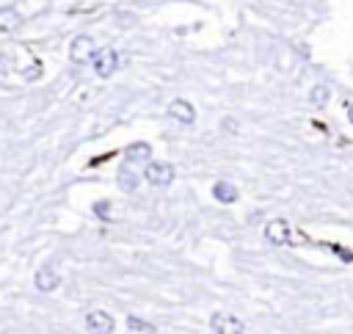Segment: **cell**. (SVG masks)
I'll return each instance as SVG.
<instances>
[{
	"label": "cell",
	"mask_w": 353,
	"mask_h": 334,
	"mask_svg": "<svg viewBox=\"0 0 353 334\" xmlns=\"http://www.w3.org/2000/svg\"><path fill=\"white\" fill-rule=\"evenodd\" d=\"M127 328L130 331H135V334H154L157 331V326H152V323H146V320H141V317H127Z\"/></svg>",
	"instance_id": "obj_14"
},
{
	"label": "cell",
	"mask_w": 353,
	"mask_h": 334,
	"mask_svg": "<svg viewBox=\"0 0 353 334\" xmlns=\"http://www.w3.org/2000/svg\"><path fill=\"white\" fill-rule=\"evenodd\" d=\"M94 210L99 213V218H110V215H108V210H110V202H97V204H94Z\"/></svg>",
	"instance_id": "obj_15"
},
{
	"label": "cell",
	"mask_w": 353,
	"mask_h": 334,
	"mask_svg": "<svg viewBox=\"0 0 353 334\" xmlns=\"http://www.w3.org/2000/svg\"><path fill=\"white\" fill-rule=\"evenodd\" d=\"M210 331H212V334H243L245 326H243L240 317H234V315H229V312H215V315L210 317Z\"/></svg>",
	"instance_id": "obj_3"
},
{
	"label": "cell",
	"mask_w": 353,
	"mask_h": 334,
	"mask_svg": "<svg viewBox=\"0 0 353 334\" xmlns=\"http://www.w3.org/2000/svg\"><path fill=\"white\" fill-rule=\"evenodd\" d=\"M91 63H94V72L99 77H110L119 69V52L113 47H102V50H97V55H94Z\"/></svg>",
	"instance_id": "obj_4"
},
{
	"label": "cell",
	"mask_w": 353,
	"mask_h": 334,
	"mask_svg": "<svg viewBox=\"0 0 353 334\" xmlns=\"http://www.w3.org/2000/svg\"><path fill=\"white\" fill-rule=\"evenodd\" d=\"M124 157H127V163H149V157H152V146L149 144H132V146H127V152H124Z\"/></svg>",
	"instance_id": "obj_10"
},
{
	"label": "cell",
	"mask_w": 353,
	"mask_h": 334,
	"mask_svg": "<svg viewBox=\"0 0 353 334\" xmlns=\"http://www.w3.org/2000/svg\"><path fill=\"white\" fill-rule=\"evenodd\" d=\"M265 240L270 246H284L290 240V224L284 218H273L265 224Z\"/></svg>",
	"instance_id": "obj_6"
},
{
	"label": "cell",
	"mask_w": 353,
	"mask_h": 334,
	"mask_svg": "<svg viewBox=\"0 0 353 334\" xmlns=\"http://www.w3.org/2000/svg\"><path fill=\"white\" fill-rule=\"evenodd\" d=\"M212 196H215V202H221V204H232V202H237V188L229 185V182H215V185H212Z\"/></svg>",
	"instance_id": "obj_12"
},
{
	"label": "cell",
	"mask_w": 353,
	"mask_h": 334,
	"mask_svg": "<svg viewBox=\"0 0 353 334\" xmlns=\"http://www.w3.org/2000/svg\"><path fill=\"white\" fill-rule=\"evenodd\" d=\"M138 182H141V174H138V171H132L130 166H121V168H119V188H121V190L132 193V190L138 188Z\"/></svg>",
	"instance_id": "obj_11"
},
{
	"label": "cell",
	"mask_w": 353,
	"mask_h": 334,
	"mask_svg": "<svg viewBox=\"0 0 353 334\" xmlns=\"http://www.w3.org/2000/svg\"><path fill=\"white\" fill-rule=\"evenodd\" d=\"M94 55H97V44H94L91 36L83 33V36H74V39H72V44H69V61H72V63L83 66V63L94 61Z\"/></svg>",
	"instance_id": "obj_1"
},
{
	"label": "cell",
	"mask_w": 353,
	"mask_h": 334,
	"mask_svg": "<svg viewBox=\"0 0 353 334\" xmlns=\"http://www.w3.org/2000/svg\"><path fill=\"white\" fill-rule=\"evenodd\" d=\"M113 326H116L113 317H110L108 312H102V309H91V312L85 315V328L94 331V334H110Z\"/></svg>",
	"instance_id": "obj_7"
},
{
	"label": "cell",
	"mask_w": 353,
	"mask_h": 334,
	"mask_svg": "<svg viewBox=\"0 0 353 334\" xmlns=\"http://www.w3.org/2000/svg\"><path fill=\"white\" fill-rule=\"evenodd\" d=\"M347 119H350V121H353V102H350V105H347Z\"/></svg>",
	"instance_id": "obj_16"
},
{
	"label": "cell",
	"mask_w": 353,
	"mask_h": 334,
	"mask_svg": "<svg viewBox=\"0 0 353 334\" xmlns=\"http://www.w3.org/2000/svg\"><path fill=\"white\" fill-rule=\"evenodd\" d=\"M143 179L149 185H154V188H165V185L174 182V166L171 163H163V160H154V163L149 160L146 168H143Z\"/></svg>",
	"instance_id": "obj_2"
},
{
	"label": "cell",
	"mask_w": 353,
	"mask_h": 334,
	"mask_svg": "<svg viewBox=\"0 0 353 334\" xmlns=\"http://www.w3.org/2000/svg\"><path fill=\"white\" fill-rule=\"evenodd\" d=\"M33 284H36V290L50 293V290H55V287L61 284V276H58V271H55L52 265H41V268L36 271V276H33Z\"/></svg>",
	"instance_id": "obj_8"
},
{
	"label": "cell",
	"mask_w": 353,
	"mask_h": 334,
	"mask_svg": "<svg viewBox=\"0 0 353 334\" xmlns=\"http://www.w3.org/2000/svg\"><path fill=\"white\" fill-rule=\"evenodd\" d=\"M168 116H171L176 124L190 127V124L196 121V108H193L188 99H171V105H168Z\"/></svg>",
	"instance_id": "obj_5"
},
{
	"label": "cell",
	"mask_w": 353,
	"mask_h": 334,
	"mask_svg": "<svg viewBox=\"0 0 353 334\" xmlns=\"http://www.w3.org/2000/svg\"><path fill=\"white\" fill-rule=\"evenodd\" d=\"M19 22H22V17H19V11L14 6H0V33L17 30Z\"/></svg>",
	"instance_id": "obj_9"
},
{
	"label": "cell",
	"mask_w": 353,
	"mask_h": 334,
	"mask_svg": "<svg viewBox=\"0 0 353 334\" xmlns=\"http://www.w3.org/2000/svg\"><path fill=\"white\" fill-rule=\"evenodd\" d=\"M328 99H331V88H328L325 83H317V86H312V88H309V102H312V105L323 108Z\"/></svg>",
	"instance_id": "obj_13"
}]
</instances>
